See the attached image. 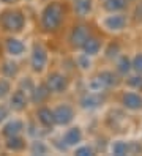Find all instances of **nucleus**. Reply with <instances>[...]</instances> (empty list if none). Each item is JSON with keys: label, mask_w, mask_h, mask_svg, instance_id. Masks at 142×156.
<instances>
[{"label": "nucleus", "mask_w": 142, "mask_h": 156, "mask_svg": "<svg viewBox=\"0 0 142 156\" xmlns=\"http://www.w3.org/2000/svg\"><path fill=\"white\" fill-rule=\"evenodd\" d=\"M5 51L9 57L13 58H17V57H22L25 54V44L22 40L19 38H14V36H9V38H6L5 41Z\"/></svg>", "instance_id": "8"}, {"label": "nucleus", "mask_w": 142, "mask_h": 156, "mask_svg": "<svg viewBox=\"0 0 142 156\" xmlns=\"http://www.w3.org/2000/svg\"><path fill=\"white\" fill-rule=\"evenodd\" d=\"M131 69H133V66H131V60H129L126 55H122V57L118 58V62H117V71L120 73V74L126 76Z\"/></svg>", "instance_id": "22"}, {"label": "nucleus", "mask_w": 142, "mask_h": 156, "mask_svg": "<svg viewBox=\"0 0 142 156\" xmlns=\"http://www.w3.org/2000/svg\"><path fill=\"white\" fill-rule=\"evenodd\" d=\"M8 117H9V107H6L5 104H0V125L6 122Z\"/></svg>", "instance_id": "30"}, {"label": "nucleus", "mask_w": 142, "mask_h": 156, "mask_svg": "<svg viewBox=\"0 0 142 156\" xmlns=\"http://www.w3.org/2000/svg\"><path fill=\"white\" fill-rule=\"evenodd\" d=\"M82 131L79 126H73L70 129H66V133L63 134V144L66 147H78L82 142Z\"/></svg>", "instance_id": "11"}, {"label": "nucleus", "mask_w": 142, "mask_h": 156, "mask_svg": "<svg viewBox=\"0 0 142 156\" xmlns=\"http://www.w3.org/2000/svg\"><path fill=\"white\" fill-rule=\"evenodd\" d=\"M47 151H49V148H47V145L41 140H35L30 147V153L32 154H46Z\"/></svg>", "instance_id": "25"}, {"label": "nucleus", "mask_w": 142, "mask_h": 156, "mask_svg": "<svg viewBox=\"0 0 142 156\" xmlns=\"http://www.w3.org/2000/svg\"><path fill=\"white\" fill-rule=\"evenodd\" d=\"M30 95H32L30 99L33 101L35 104H41V103H44V101L49 98L51 91H49V88H47L46 84H40V85H35V87H33V90H32Z\"/></svg>", "instance_id": "16"}, {"label": "nucleus", "mask_w": 142, "mask_h": 156, "mask_svg": "<svg viewBox=\"0 0 142 156\" xmlns=\"http://www.w3.org/2000/svg\"><path fill=\"white\" fill-rule=\"evenodd\" d=\"M78 65L81 66V69H89L90 68V57L87 55V54H82L81 57H78Z\"/></svg>", "instance_id": "29"}, {"label": "nucleus", "mask_w": 142, "mask_h": 156, "mask_svg": "<svg viewBox=\"0 0 142 156\" xmlns=\"http://www.w3.org/2000/svg\"><path fill=\"white\" fill-rule=\"evenodd\" d=\"M89 36H90V30L87 25H76L73 27V30L70 33V44L76 49H81Z\"/></svg>", "instance_id": "7"}, {"label": "nucleus", "mask_w": 142, "mask_h": 156, "mask_svg": "<svg viewBox=\"0 0 142 156\" xmlns=\"http://www.w3.org/2000/svg\"><path fill=\"white\" fill-rule=\"evenodd\" d=\"M73 10L76 16L84 19V17L90 16L93 10V0H73Z\"/></svg>", "instance_id": "12"}, {"label": "nucleus", "mask_w": 142, "mask_h": 156, "mask_svg": "<svg viewBox=\"0 0 142 156\" xmlns=\"http://www.w3.org/2000/svg\"><path fill=\"white\" fill-rule=\"evenodd\" d=\"M36 118H38V122H40V125L44 126V128H52L55 125L54 112L51 111L49 107H40V109H38Z\"/></svg>", "instance_id": "15"}, {"label": "nucleus", "mask_w": 142, "mask_h": 156, "mask_svg": "<svg viewBox=\"0 0 142 156\" xmlns=\"http://www.w3.org/2000/svg\"><path fill=\"white\" fill-rule=\"evenodd\" d=\"M126 85L133 90H136V91H142V74H137L136 73V76H131L126 79Z\"/></svg>", "instance_id": "24"}, {"label": "nucleus", "mask_w": 142, "mask_h": 156, "mask_svg": "<svg viewBox=\"0 0 142 156\" xmlns=\"http://www.w3.org/2000/svg\"><path fill=\"white\" fill-rule=\"evenodd\" d=\"M81 51L84 54H87L89 57H95L98 55L100 51H101V41L98 38H95V36H89L87 40H85V43L82 44Z\"/></svg>", "instance_id": "14"}, {"label": "nucleus", "mask_w": 142, "mask_h": 156, "mask_svg": "<svg viewBox=\"0 0 142 156\" xmlns=\"http://www.w3.org/2000/svg\"><path fill=\"white\" fill-rule=\"evenodd\" d=\"M47 62H49V55H47V51L43 44L35 43L32 48V54H30V68L36 74H41L46 69Z\"/></svg>", "instance_id": "3"}, {"label": "nucleus", "mask_w": 142, "mask_h": 156, "mask_svg": "<svg viewBox=\"0 0 142 156\" xmlns=\"http://www.w3.org/2000/svg\"><path fill=\"white\" fill-rule=\"evenodd\" d=\"M74 154H79V156H92L95 154V150L92 145H78L74 147Z\"/></svg>", "instance_id": "26"}, {"label": "nucleus", "mask_w": 142, "mask_h": 156, "mask_svg": "<svg viewBox=\"0 0 142 156\" xmlns=\"http://www.w3.org/2000/svg\"><path fill=\"white\" fill-rule=\"evenodd\" d=\"M54 120H55V125L59 126H66L73 122L74 118V109L70 106V104H60L54 109Z\"/></svg>", "instance_id": "6"}, {"label": "nucleus", "mask_w": 142, "mask_h": 156, "mask_svg": "<svg viewBox=\"0 0 142 156\" xmlns=\"http://www.w3.org/2000/svg\"><path fill=\"white\" fill-rule=\"evenodd\" d=\"M111 153H112V154H117V156H122V154L129 153V142L115 140V142L111 145Z\"/></svg>", "instance_id": "21"}, {"label": "nucleus", "mask_w": 142, "mask_h": 156, "mask_svg": "<svg viewBox=\"0 0 142 156\" xmlns=\"http://www.w3.org/2000/svg\"><path fill=\"white\" fill-rule=\"evenodd\" d=\"M100 80L104 84V87L106 88H111V87H115V85H118V76L117 74H114V71H103V73H100Z\"/></svg>", "instance_id": "20"}, {"label": "nucleus", "mask_w": 142, "mask_h": 156, "mask_svg": "<svg viewBox=\"0 0 142 156\" xmlns=\"http://www.w3.org/2000/svg\"><path fill=\"white\" fill-rule=\"evenodd\" d=\"M81 104L84 109H95V107H98L101 104V96L100 93H87L82 99H81Z\"/></svg>", "instance_id": "19"}, {"label": "nucleus", "mask_w": 142, "mask_h": 156, "mask_svg": "<svg viewBox=\"0 0 142 156\" xmlns=\"http://www.w3.org/2000/svg\"><path fill=\"white\" fill-rule=\"evenodd\" d=\"M27 104H28V96L27 91H24L22 88H17L9 96V109H13L14 112H22L27 107Z\"/></svg>", "instance_id": "9"}, {"label": "nucleus", "mask_w": 142, "mask_h": 156, "mask_svg": "<svg viewBox=\"0 0 142 156\" xmlns=\"http://www.w3.org/2000/svg\"><path fill=\"white\" fill-rule=\"evenodd\" d=\"M2 73H3L5 77H14L17 74V65H16V62H13V60L5 62L3 66H2Z\"/></svg>", "instance_id": "23"}, {"label": "nucleus", "mask_w": 142, "mask_h": 156, "mask_svg": "<svg viewBox=\"0 0 142 156\" xmlns=\"http://www.w3.org/2000/svg\"><path fill=\"white\" fill-rule=\"evenodd\" d=\"M0 25L9 33H19L25 27V16L19 10H6L0 14Z\"/></svg>", "instance_id": "2"}, {"label": "nucleus", "mask_w": 142, "mask_h": 156, "mask_svg": "<svg viewBox=\"0 0 142 156\" xmlns=\"http://www.w3.org/2000/svg\"><path fill=\"white\" fill-rule=\"evenodd\" d=\"M122 104L128 111H140L142 109V96L136 91H125L122 95Z\"/></svg>", "instance_id": "10"}, {"label": "nucleus", "mask_w": 142, "mask_h": 156, "mask_svg": "<svg viewBox=\"0 0 142 156\" xmlns=\"http://www.w3.org/2000/svg\"><path fill=\"white\" fill-rule=\"evenodd\" d=\"M131 66H133V69H134L137 74H142V52L134 55V58L131 60Z\"/></svg>", "instance_id": "27"}, {"label": "nucleus", "mask_w": 142, "mask_h": 156, "mask_svg": "<svg viewBox=\"0 0 142 156\" xmlns=\"http://www.w3.org/2000/svg\"><path fill=\"white\" fill-rule=\"evenodd\" d=\"M5 147H6V150H9V151L19 153V151H22L25 148V139H24V137H21V134L6 137Z\"/></svg>", "instance_id": "17"}, {"label": "nucleus", "mask_w": 142, "mask_h": 156, "mask_svg": "<svg viewBox=\"0 0 142 156\" xmlns=\"http://www.w3.org/2000/svg\"><path fill=\"white\" fill-rule=\"evenodd\" d=\"M3 3H9V2H13V0H2Z\"/></svg>", "instance_id": "32"}, {"label": "nucleus", "mask_w": 142, "mask_h": 156, "mask_svg": "<svg viewBox=\"0 0 142 156\" xmlns=\"http://www.w3.org/2000/svg\"><path fill=\"white\" fill-rule=\"evenodd\" d=\"M9 90H11V85H9V80L8 79H0V99L5 98Z\"/></svg>", "instance_id": "28"}, {"label": "nucleus", "mask_w": 142, "mask_h": 156, "mask_svg": "<svg viewBox=\"0 0 142 156\" xmlns=\"http://www.w3.org/2000/svg\"><path fill=\"white\" fill-rule=\"evenodd\" d=\"M24 131V122L19 120V118H13V120H8V123L3 125L2 134L5 137H11V136H17Z\"/></svg>", "instance_id": "13"}, {"label": "nucleus", "mask_w": 142, "mask_h": 156, "mask_svg": "<svg viewBox=\"0 0 142 156\" xmlns=\"http://www.w3.org/2000/svg\"><path fill=\"white\" fill-rule=\"evenodd\" d=\"M100 24H101L107 32L118 33V32H122V30L126 29V25H128V17L123 14V13H111L109 16L104 17V19H101Z\"/></svg>", "instance_id": "4"}, {"label": "nucleus", "mask_w": 142, "mask_h": 156, "mask_svg": "<svg viewBox=\"0 0 142 156\" xmlns=\"http://www.w3.org/2000/svg\"><path fill=\"white\" fill-rule=\"evenodd\" d=\"M44 84L47 85L51 93H62L68 88V79L62 73H51Z\"/></svg>", "instance_id": "5"}, {"label": "nucleus", "mask_w": 142, "mask_h": 156, "mask_svg": "<svg viewBox=\"0 0 142 156\" xmlns=\"http://www.w3.org/2000/svg\"><path fill=\"white\" fill-rule=\"evenodd\" d=\"M65 10L60 2H52L47 3L43 11H41V27L43 30L47 33H54L60 29V25L63 22Z\"/></svg>", "instance_id": "1"}, {"label": "nucleus", "mask_w": 142, "mask_h": 156, "mask_svg": "<svg viewBox=\"0 0 142 156\" xmlns=\"http://www.w3.org/2000/svg\"><path fill=\"white\" fill-rule=\"evenodd\" d=\"M128 0H104L103 8L107 13H122L123 10H126Z\"/></svg>", "instance_id": "18"}, {"label": "nucleus", "mask_w": 142, "mask_h": 156, "mask_svg": "<svg viewBox=\"0 0 142 156\" xmlns=\"http://www.w3.org/2000/svg\"><path fill=\"white\" fill-rule=\"evenodd\" d=\"M118 51H120L118 44H115V46H114V44H111V46H109V49L106 51V55H107L109 58H112V57H115L117 54H118Z\"/></svg>", "instance_id": "31"}]
</instances>
